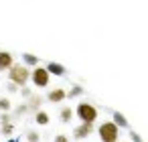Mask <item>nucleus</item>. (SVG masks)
<instances>
[{"instance_id": "f257e3e1", "label": "nucleus", "mask_w": 148, "mask_h": 142, "mask_svg": "<svg viewBox=\"0 0 148 142\" xmlns=\"http://www.w3.org/2000/svg\"><path fill=\"white\" fill-rule=\"evenodd\" d=\"M8 79H10V83H14L18 87H25L29 83V79H31V69L27 65H23V63H14L8 69Z\"/></svg>"}, {"instance_id": "f03ea898", "label": "nucleus", "mask_w": 148, "mask_h": 142, "mask_svg": "<svg viewBox=\"0 0 148 142\" xmlns=\"http://www.w3.org/2000/svg\"><path fill=\"white\" fill-rule=\"evenodd\" d=\"M73 114H75L81 122H87V124H95V120H97V116H99L97 108H95L91 102H85V99L77 104V108L73 110Z\"/></svg>"}, {"instance_id": "7ed1b4c3", "label": "nucleus", "mask_w": 148, "mask_h": 142, "mask_svg": "<svg viewBox=\"0 0 148 142\" xmlns=\"http://www.w3.org/2000/svg\"><path fill=\"white\" fill-rule=\"evenodd\" d=\"M97 134H99V140L101 142H118L120 140V128L108 120V122H101L97 126Z\"/></svg>"}, {"instance_id": "20e7f679", "label": "nucleus", "mask_w": 148, "mask_h": 142, "mask_svg": "<svg viewBox=\"0 0 148 142\" xmlns=\"http://www.w3.org/2000/svg\"><path fill=\"white\" fill-rule=\"evenodd\" d=\"M29 81H31L35 87L43 89V87H47V85L51 83V75H49V71H47L45 67L37 65V67L31 69V79H29Z\"/></svg>"}, {"instance_id": "39448f33", "label": "nucleus", "mask_w": 148, "mask_h": 142, "mask_svg": "<svg viewBox=\"0 0 148 142\" xmlns=\"http://www.w3.org/2000/svg\"><path fill=\"white\" fill-rule=\"evenodd\" d=\"M91 132H93V124L81 122V124H79V126L73 130V138H75V140H83V138H87Z\"/></svg>"}, {"instance_id": "423d86ee", "label": "nucleus", "mask_w": 148, "mask_h": 142, "mask_svg": "<svg viewBox=\"0 0 148 142\" xmlns=\"http://www.w3.org/2000/svg\"><path fill=\"white\" fill-rule=\"evenodd\" d=\"M45 69L49 71V75H55V77H63V75L67 73V67L61 65V63H57V61H49V63L45 65Z\"/></svg>"}, {"instance_id": "0eeeda50", "label": "nucleus", "mask_w": 148, "mask_h": 142, "mask_svg": "<svg viewBox=\"0 0 148 142\" xmlns=\"http://www.w3.org/2000/svg\"><path fill=\"white\" fill-rule=\"evenodd\" d=\"M63 99H67V91L63 87H55L47 93V102H51V104H61Z\"/></svg>"}, {"instance_id": "6e6552de", "label": "nucleus", "mask_w": 148, "mask_h": 142, "mask_svg": "<svg viewBox=\"0 0 148 142\" xmlns=\"http://www.w3.org/2000/svg\"><path fill=\"white\" fill-rule=\"evenodd\" d=\"M14 65V57L10 51H0V71H8Z\"/></svg>"}, {"instance_id": "1a4fd4ad", "label": "nucleus", "mask_w": 148, "mask_h": 142, "mask_svg": "<svg viewBox=\"0 0 148 142\" xmlns=\"http://www.w3.org/2000/svg\"><path fill=\"white\" fill-rule=\"evenodd\" d=\"M43 102H45V99H43L41 95H31V97H29V102H27L29 112H33V114H35V112H39V110H41V106H43Z\"/></svg>"}, {"instance_id": "9d476101", "label": "nucleus", "mask_w": 148, "mask_h": 142, "mask_svg": "<svg viewBox=\"0 0 148 142\" xmlns=\"http://www.w3.org/2000/svg\"><path fill=\"white\" fill-rule=\"evenodd\" d=\"M112 122L122 130V128H130V124H128V120H126V116L122 114V112H112Z\"/></svg>"}, {"instance_id": "9b49d317", "label": "nucleus", "mask_w": 148, "mask_h": 142, "mask_svg": "<svg viewBox=\"0 0 148 142\" xmlns=\"http://www.w3.org/2000/svg\"><path fill=\"white\" fill-rule=\"evenodd\" d=\"M71 118H75L73 108H71V106H63V108H61V112H59V120H61L63 124H69V122H71Z\"/></svg>"}, {"instance_id": "f8f14e48", "label": "nucleus", "mask_w": 148, "mask_h": 142, "mask_svg": "<svg viewBox=\"0 0 148 142\" xmlns=\"http://www.w3.org/2000/svg\"><path fill=\"white\" fill-rule=\"evenodd\" d=\"M23 65H27L29 69L31 67H37L39 65V57L33 55V53H23Z\"/></svg>"}, {"instance_id": "ddd939ff", "label": "nucleus", "mask_w": 148, "mask_h": 142, "mask_svg": "<svg viewBox=\"0 0 148 142\" xmlns=\"http://www.w3.org/2000/svg\"><path fill=\"white\" fill-rule=\"evenodd\" d=\"M35 122H37L39 126H47V124L51 122V118H49V114H47L45 110H39V112H35Z\"/></svg>"}, {"instance_id": "4468645a", "label": "nucleus", "mask_w": 148, "mask_h": 142, "mask_svg": "<svg viewBox=\"0 0 148 142\" xmlns=\"http://www.w3.org/2000/svg\"><path fill=\"white\" fill-rule=\"evenodd\" d=\"M79 95H83V87H81V85H73V87L67 91V97H69V99L79 97Z\"/></svg>"}, {"instance_id": "2eb2a0df", "label": "nucleus", "mask_w": 148, "mask_h": 142, "mask_svg": "<svg viewBox=\"0 0 148 142\" xmlns=\"http://www.w3.org/2000/svg\"><path fill=\"white\" fill-rule=\"evenodd\" d=\"M10 108H12V104L8 97H0V112H10Z\"/></svg>"}, {"instance_id": "dca6fc26", "label": "nucleus", "mask_w": 148, "mask_h": 142, "mask_svg": "<svg viewBox=\"0 0 148 142\" xmlns=\"http://www.w3.org/2000/svg\"><path fill=\"white\" fill-rule=\"evenodd\" d=\"M27 140H29V142H39V140H41V134H39L37 130H29V132H27Z\"/></svg>"}, {"instance_id": "f3484780", "label": "nucleus", "mask_w": 148, "mask_h": 142, "mask_svg": "<svg viewBox=\"0 0 148 142\" xmlns=\"http://www.w3.org/2000/svg\"><path fill=\"white\" fill-rule=\"evenodd\" d=\"M27 112H29V106H27V104H21V106L14 108V116H23V114H27Z\"/></svg>"}, {"instance_id": "a211bd4d", "label": "nucleus", "mask_w": 148, "mask_h": 142, "mask_svg": "<svg viewBox=\"0 0 148 142\" xmlns=\"http://www.w3.org/2000/svg\"><path fill=\"white\" fill-rule=\"evenodd\" d=\"M0 132H2L4 136H10V134L14 132V128H12V124H4L2 128H0Z\"/></svg>"}, {"instance_id": "6ab92c4d", "label": "nucleus", "mask_w": 148, "mask_h": 142, "mask_svg": "<svg viewBox=\"0 0 148 142\" xmlns=\"http://www.w3.org/2000/svg\"><path fill=\"white\" fill-rule=\"evenodd\" d=\"M0 124H12V118L8 116V112H2V116H0Z\"/></svg>"}, {"instance_id": "aec40b11", "label": "nucleus", "mask_w": 148, "mask_h": 142, "mask_svg": "<svg viewBox=\"0 0 148 142\" xmlns=\"http://www.w3.org/2000/svg\"><path fill=\"white\" fill-rule=\"evenodd\" d=\"M18 91H21V95H23V97H31V95H33V89H31V87H27V85H25V87H21Z\"/></svg>"}, {"instance_id": "412c9836", "label": "nucleus", "mask_w": 148, "mask_h": 142, "mask_svg": "<svg viewBox=\"0 0 148 142\" xmlns=\"http://www.w3.org/2000/svg\"><path fill=\"white\" fill-rule=\"evenodd\" d=\"M6 89H8V93H16L21 87H18V85H14V83H6Z\"/></svg>"}, {"instance_id": "4be33fe9", "label": "nucleus", "mask_w": 148, "mask_h": 142, "mask_svg": "<svg viewBox=\"0 0 148 142\" xmlns=\"http://www.w3.org/2000/svg\"><path fill=\"white\" fill-rule=\"evenodd\" d=\"M55 142H69V136L67 134H57L55 136Z\"/></svg>"}, {"instance_id": "5701e85b", "label": "nucleus", "mask_w": 148, "mask_h": 142, "mask_svg": "<svg viewBox=\"0 0 148 142\" xmlns=\"http://www.w3.org/2000/svg\"><path fill=\"white\" fill-rule=\"evenodd\" d=\"M130 136H132V140H134V142H140V140H142V138H140V134H136V130H132V132H130Z\"/></svg>"}, {"instance_id": "b1692460", "label": "nucleus", "mask_w": 148, "mask_h": 142, "mask_svg": "<svg viewBox=\"0 0 148 142\" xmlns=\"http://www.w3.org/2000/svg\"><path fill=\"white\" fill-rule=\"evenodd\" d=\"M118 142H122V140H118Z\"/></svg>"}, {"instance_id": "393cba45", "label": "nucleus", "mask_w": 148, "mask_h": 142, "mask_svg": "<svg viewBox=\"0 0 148 142\" xmlns=\"http://www.w3.org/2000/svg\"><path fill=\"white\" fill-rule=\"evenodd\" d=\"M140 142H142V140H140Z\"/></svg>"}]
</instances>
